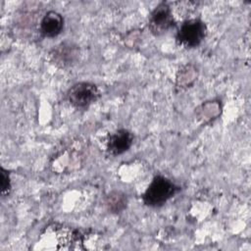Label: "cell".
<instances>
[{
  "mask_svg": "<svg viewBox=\"0 0 251 251\" xmlns=\"http://www.w3.org/2000/svg\"><path fill=\"white\" fill-rule=\"evenodd\" d=\"M85 234L78 229L65 226L63 225L53 224L47 227L44 233L41 234L40 242L49 246L54 243L55 249H81L79 245L84 243Z\"/></svg>",
  "mask_w": 251,
  "mask_h": 251,
  "instance_id": "1",
  "label": "cell"
},
{
  "mask_svg": "<svg viewBox=\"0 0 251 251\" xmlns=\"http://www.w3.org/2000/svg\"><path fill=\"white\" fill-rule=\"evenodd\" d=\"M179 189V186L175 184L171 179L158 175L153 177L149 186L143 193L142 200L148 207H161L176 194Z\"/></svg>",
  "mask_w": 251,
  "mask_h": 251,
  "instance_id": "2",
  "label": "cell"
},
{
  "mask_svg": "<svg viewBox=\"0 0 251 251\" xmlns=\"http://www.w3.org/2000/svg\"><path fill=\"white\" fill-rule=\"evenodd\" d=\"M207 34V27L200 19L184 21L177 29L176 42L185 48L198 47Z\"/></svg>",
  "mask_w": 251,
  "mask_h": 251,
  "instance_id": "3",
  "label": "cell"
},
{
  "mask_svg": "<svg viewBox=\"0 0 251 251\" xmlns=\"http://www.w3.org/2000/svg\"><path fill=\"white\" fill-rule=\"evenodd\" d=\"M75 143L67 144L60 148L52 157L51 167L58 174L70 173L78 168L82 161V152Z\"/></svg>",
  "mask_w": 251,
  "mask_h": 251,
  "instance_id": "4",
  "label": "cell"
},
{
  "mask_svg": "<svg viewBox=\"0 0 251 251\" xmlns=\"http://www.w3.org/2000/svg\"><path fill=\"white\" fill-rule=\"evenodd\" d=\"M100 96L98 87L87 81H80L71 86L67 92L69 103L76 109H85Z\"/></svg>",
  "mask_w": 251,
  "mask_h": 251,
  "instance_id": "5",
  "label": "cell"
},
{
  "mask_svg": "<svg viewBox=\"0 0 251 251\" xmlns=\"http://www.w3.org/2000/svg\"><path fill=\"white\" fill-rule=\"evenodd\" d=\"M174 25L175 19L171 7L166 2L160 3L149 16L148 27L150 31L158 36L167 32Z\"/></svg>",
  "mask_w": 251,
  "mask_h": 251,
  "instance_id": "6",
  "label": "cell"
},
{
  "mask_svg": "<svg viewBox=\"0 0 251 251\" xmlns=\"http://www.w3.org/2000/svg\"><path fill=\"white\" fill-rule=\"evenodd\" d=\"M78 47L70 41H64L54 47L50 52L52 62L61 68H67L74 65L78 59Z\"/></svg>",
  "mask_w": 251,
  "mask_h": 251,
  "instance_id": "7",
  "label": "cell"
},
{
  "mask_svg": "<svg viewBox=\"0 0 251 251\" xmlns=\"http://www.w3.org/2000/svg\"><path fill=\"white\" fill-rule=\"evenodd\" d=\"M133 143V134L125 128H121L109 135L107 140V153L118 156L126 152Z\"/></svg>",
  "mask_w": 251,
  "mask_h": 251,
  "instance_id": "8",
  "label": "cell"
},
{
  "mask_svg": "<svg viewBox=\"0 0 251 251\" xmlns=\"http://www.w3.org/2000/svg\"><path fill=\"white\" fill-rule=\"evenodd\" d=\"M64 28V18L56 11H48L41 19L39 31L43 37L53 38L58 36Z\"/></svg>",
  "mask_w": 251,
  "mask_h": 251,
  "instance_id": "9",
  "label": "cell"
},
{
  "mask_svg": "<svg viewBox=\"0 0 251 251\" xmlns=\"http://www.w3.org/2000/svg\"><path fill=\"white\" fill-rule=\"evenodd\" d=\"M105 204L111 213L118 214L126 209L127 198L126 195L121 191H112L106 196Z\"/></svg>",
  "mask_w": 251,
  "mask_h": 251,
  "instance_id": "10",
  "label": "cell"
},
{
  "mask_svg": "<svg viewBox=\"0 0 251 251\" xmlns=\"http://www.w3.org/2000/svg\"><path fill=\"white\" fill-rule=\"evenodd\" d=\"M196 72L195 69L191 65L185 66L183 69L179 70L178 75H177V83L179 85H190L188 79L193 82L196 79Z\"/></svg>",
  "mask_w": 251,
  "mask_h": 251,
  "instance_id": "11",
  "label": "cell"
},
{
  "mask_svg": "<svg viewBox=\"0 0 251 251\" xmlns=\"http://www.w3.org/2000/svg\"><path fill=\"white\" fill-rule=\"evenodd\" d=\"M11 191V179L10 174L3 167L1 168V194L3 196L9 195Z\"/></svg>",
  "mask_w": 251,
  "mask_h": 251,
  "instance_id": "12",
  "label": "cell"
}]
</instances>
